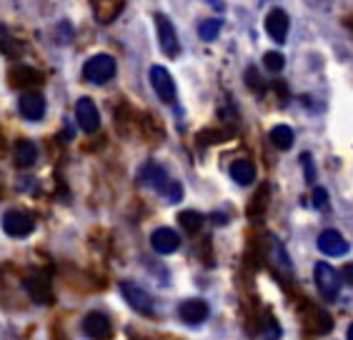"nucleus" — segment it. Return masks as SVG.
<instances>
[{
    "label": "nucleus",
    "instance_id": "7ed1b4c3",
    "mask_svg": "<svg viewBox=\"0 0 353 340\" xmlns=\"http://www.w3.org/2000/svg\"><path fill=\"white\" fill-rule=\"evenodd\" d=\"M3 231L10 235V238H28L30 233L35 231V220L28 211L21 208H13L3 215Z\"/></svg>",
    "mask_w": 353,
    "mask_h": 340
},
{
    "label": "nucleus",
    "instance_id": "cd10ccee",
    "mask_svg": "<svg viewBox=\"0 0 353 340\" xmlns=\"http://www.w3.org/2000/svg\"><path fill=\"white\" fill-rule=\"evenodd\" d=\"M346 338H348V340H353V323H351V326H348V333H346Z\"/></svg>",
    "mask_w": 353,
    "mask_h": 340
},
{
    "label": "nucleus",
    "instance_id": "423d86ee",
    "mask_svg": "<svg viewBox=\"0 0 353 340\" xmlns=\"http://www.w3.org/2000/svg\"><path fill=\"white\" fill-rule=\"evenodd\" d=\"M153 21H156V28H158V43H161V50H163L168 58H178V53H181V43H178L173 23H170L163 13H156Z\"/></svg>",
    "mask_w": 353,
    "mask_h": 340
},
{
    "label": "nucleus",
    "instance_id": "20e7f679",
    "mask_svg": "<svg viewBox=\"0 0 353 340\" xmlns=\"http://www.w3.org/2000/svg\"><path fill=\"white\" fill-rule=\"evenodd\" d=\"M121 293H123V298L128 300V306L133 308V310H138L141 315H153V310H156V303H153V298H150L148 293L143 290L141 286L130 283V280H123Z\"/></svg>",
    "mask_w": 353,
    "mask_h": 340
},
{
    "label": "nucleus",
    "instance_id": "ddd939ff",
    "mask_svg": "<svg viewBox=\"0 0 353 340\" xmlns=\"http://www.w3.org/2000/svg\"><path fill=\"white\" fill-rule=\"evenodd\" d=\"M83 333L88 338H108L110 335V318L105 313H88L81 323Z\"/></svg>",
    "mask_w": 353,
    "mask_h": 340
},
{
    "label": "nucleus",
    "instance_id": "9d476101",
    "mask_svg": "<svg viewBox=\"0 0 353 340\" xmlns=\"http://www.w3.org/2000/svg\"><path fill=\"white\" fill-rule=\"evenodd\" d=\"M150 245L153 251L161 253V255H170L181 248V235H178L173 228H158L153 235H150Z\"/></svg>",
    "mask_w": 353,
    "mask_h": 340
},
{
    "label": "nucleus",
    "instance_id": "412c9836",
    "mask_svg": "<svg viewBox=\"0 0 353 340\" xmlns=\"http://www.w3.org/2000/svg\"><path fill=\"white\" fill-rule=\"evenodd\" d=\"M178 223L183 225L185 231H198V228L203 225V215L196 211H183L181 215H178Z\"/></svg>",
    "mask_w": 353,
    "mask_h": 340
},
{
    "label": "nucleus",
    "instance_id": "39448f33",
    "mask_svg": "<svg viewBox=\"0 0 353 340\" xmlns=\"http://www.w3.org/2000/svg\"><path fill=\"white\" fill-rule=\"evenodd\" d=\"M148 81L150 85H153V90H156V96L161 98L163 103H176V83H173V78H170V73L163 68V65H153V68L148 70Z\"/></svg>",
    "mask_w": 353,
    "mask_h": 340
},
{
    "label": "nucleus",
    "instance_id": "5701e85b",
    "mask_svg": "<svg viewBox=\"0 0 353 340\" xmlns=\"http://www.w3.org/2000/svg\"><path fill=\"white\" fill-rule=\"evenodd\" d=\"M181 198H183V185L168 183V188H165V200H168V203H178Z\"/></svg>",
    "mask_w": 353,
    "mask_h": 340
},
{
    "label": "nucleus",
    "instance_id": "9b49d317",
    "mask_svg": "<svg viewBox=\"0 0 353 340\" xmlns=\"http://www.w3.org/2000/svg\"><path fill=\"white\" fill-rule=\"evenodd\" d=\"M319 251L326 253V255H333V258H339V255H346L348 253V243L339 231L331 228V231H323L319 235Z\"/></svg>",
    "mask_w": 353,
    "mask_h": 340
},
{
    "label": "nucleus",
    "instance_id": "dca6fc26",
    "mask_svg": "<svg viewBox=\"0 0 353 340\" xmlns=\"http://www.w3.org/2000/svg\"><path fill=\"white\" fill-rule=\"evenodd\" d=\"M13 160L18 168H33V163L38 160V148L33 140H18L13 148Z\"/></svg>",
    "mask_w": 353,
    "mask_h": 340
},
{
    "label": "nucleus",
    "instance_id": "a211bd4d",
    "mask_svg": "<svg viewBox=\"0 0 353 340\" xmlns=\"http://www.w3.org/2000/svg\"><path fill=\"white\" fill-rule=\"evenodd\" d=\"M271 143L279 150H288L293 145V130L288 125H276L271 128Z\"/></svg>",
    "mask_w": 353,
    "mask_h": 340
},
{
    "label": "nucleus",
    "instance_id": "f257e3e1",
    "mask_svg": "<svg viewBox=\"0 0 353 340\" xmlns=\"http://www.w3.org/2000/svg\"><path fill=\"white\" fill-rule=\"evenodd\" d=\"M116 75V61L110 55H93L85 65H83V78L93 85H103Z\"/></svg>",
    "mask_w": 353,
    "mask_h": 340
},
{
    "label": "nucleus",
    "instance_id": "6e6552de",
    "mask_svg": "<svg viewBox=\"0 0 353 340\" xmlns=\"http://www.w3.org/2000/svg\"><path fill=\"white\" fill-rule=\"evenodd\" d=\"M288 28H291V21H288L285 10H281V8H273L271 13L265 15V33H268V38L273 43L283 45L285 38H288Z\"/></svg>",
    "mask_w": 353,
    "mask_h": 340
},
{
    "label": "nucleus",
    "instance_id": "2eb2a0df",
    "mask_svg": "<svg viewBox=\"0 0 353 340\" xmlns=\"http://www.w3.org/2000/svg\"><path fill=\"white\" fill-rule=\"evenodd\" d=\"M26 290L28 295L38 303H48L50 300V286H48V275L43 273H33L30 278H26Z\"/></svg>",
    "mask_w": 353,
    "mask_h": 340
},
{
    "label": "nucleus",
    "instance_id": "1a4fd4ad",
    "mask_svg": "<svg viewBox=\"0 0 353 340\" xmlns=\"http://www.w3.org/2000/svg\"><path fill=\"white\" fill-rule=\"evenodd\" d=\"M18 110H21V116L26 120H41L46 116V98L41 93H35V90L23 93L21 100H18Z\"/></svg>",
    "mask_w": 353,
    "mask_h": 340
},
{
    "label": "nucleus",
    "instance_id": "6ab92c4d",
    "mask_svg": "<svg viewBox=\"0 0 353 340\" xmlns=\"http://www.w3.org/2000/svg\"><path fill=\"white\" fill-rule=\"evenodd\" d=\"M221 28H223V23L218 21H213V18H208V21H201V25H198V38L201 41H205V43H211V41H216L218 38V33H221Z\"/></svg>",
    "mask_w": 353,
    "mask_h": 340
},
{
    "label": "nucleus",
    "instance_id": "f3484780",
    "mask_svg": "<svg viewBox=\"0 0 353 340\" xmlns=\"http://www.w3.org/2000/svg\"><path fill=\"white\" fill-rule=\"evenodd\" d=\"M231 178L238 185H251L256 180V165L248 160V158H241V160H233L231 165Z\"/></svg>",
    "mask_w": 353,
    "mask_h": 340
},
{
    "label": "nucleus",
    "instance_id": "393cba45",
    "mask_svg": "<svg viewBox=\"0 0 353 340\" xmlns=\"http://www.w3.org/2000/svg\"><path fill=\"white\" fill-rule=\"evenodd\" d=\"M245 83H248V85H256V88H259V93H263V81H261L259 78V73H256V68H248V73H245Z\"/></svg>",
    "mask_w": 353,
    "mask_h": 340
},
{
    "label": "nucleus",
    "instance_id": "f8f14e48",
    "mask_svg": "<svg viewBox=\"0 0 353 340\" xmlns=\"http://www.w3.org/2000/svg\"><path fill=\"white\" fill-rule=\"evenodd\" d=\"M178 315H181V320H183L185 326H201L208 318V303L198 298L185 300L183 306H181V310H178Z\"/></svg>",
    "mask_w": 353,
    "mask_h": 340
},
{
    "label": "nucleus",
    "instance_id": "a878e982",
    "mask_svg": "<svg viewBox=\"0 0 353 340\" xmlns=\"http://www.w3.org/2000/svg\"><path fill=\"white\" fill-rule=\"evenodd\" d=\"M301 160H303V165H306V183H313V178H316V170H313V165H311V158L303 156Z\"/></svg>",
    "mask_w": 353,
    "mask_h": 340
},
{
    "label": "nucleus",
    "instance_id": "b1692460",
    "mask_svg": "<svg viewBox=\"0 0 353 340\" xmlns=\"http://www.w3.org/2000/svg\"><path fill=\"white\" fill-rule=\"evenodd\" d=\"M326 205H328V193L323 191V188H316V191H313V208H321V211H323Z\"/></svg>",
    "mask_w": 353,
    "mask_h": 340
},
{
    "label": "nucleus",
    "instance_id": "f03ea898",
    "mask_svg": "<svg viewBox=\"0 0 353 340\" xmlns=\"http://www.w3.org/2000/svg\"><path fill=\"white\" fill-rule=\"evenodd\" d=\"M313 278H316V288L321 290V295L326 300H336L341 295V273L333 270L328 263H316V270H313Z\"/></svg>",
    "mask_w": 353,
    "mask_h": 340
},
{
    "label": "nucleus",
    "instance_id": "0eeeda50",
    "mask_svg": "<svg viewBox=\"0 0 353 340\" xmlns=\"http://www.w3.org/2000/svg\"><path fill=\"white\" fill-rule=\"evenodd\" d=\"M75 120H78L83 133H95L98 125H101L98 105L90 98H78V103H75Z\"/></svg>",
    "mask_w": 353,
    "mask_h": 340
},
{
    "label": "nucleus",
    "instance_id": "bb28decb",
    "mask_svg": "<svg viewBox=\"0 0 353 340\" xmlns=\"http://www.w3.org/2000/svg\"><path fill=\"white\" fill-rule=\"evenodd\" d=\"M343 278H346L348 283H353V263H348V266L343 268Z\"/></svg>",
    "mask_w": 353,
    "mask_h": 340
},
{
    "label": "nucleus",
    "instance_id": "4468645a",
    "mask_svg": "<svg viewBox=\"0 0 353 340\" xmlns=\"http://www.w3.org/2000/svg\"><path fill=\"white\" fill-rule=\"evenodd\" d=\"M141 180L148 188H153V191H158V193H165V188H168V173H165L163 168L158 163H145L141 168Z\"/></svg>",
    "mask_w": 353,
    "mask_h": 340
},
{
    "label": "nucleus",
    "instance_id": "aec40b11",
    "mask_svg": "<svg viewBox=\"0 0 353 340\" xmlns=\"http://www.w3.org/2000/svg\"><path fill=\"white\" fill-rule=\"evenodd\" d=\"M33 81L35 83L41 81V75L33 73V68H18L10 73V83H13V85H30Z\"/></svg>",
    "mask_w": 353,
    "mask_h": 340
},
{
    "label": "nucleus",
    "instance_id": "4be33fe9",
    "mask_svg": "<svg viewBox=\"0 0 353 340\" xmlns=\"http://www.w3.org/2000/svg\"><path fill=\"white\" fill-rule=\"evenodd\" d=\"M263 65L271 70V73H279V70H283L285 61H283V55H281V53H265Z\"/></svg>",
    "mask_w": 353,
    "mask_h": 340
}]
</instances>
